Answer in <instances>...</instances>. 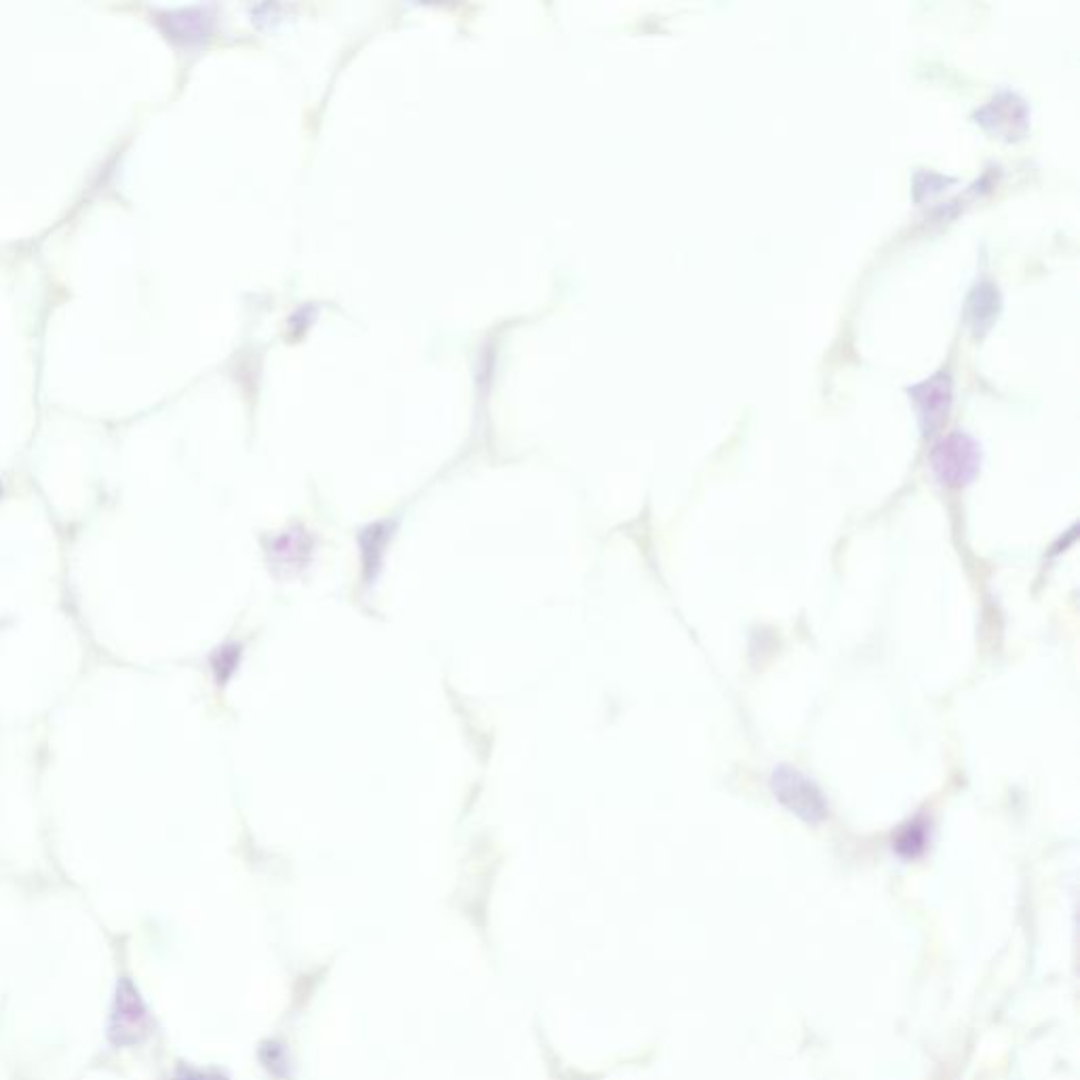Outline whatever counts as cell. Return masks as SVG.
<instances>
[{
	"label": "cell",
	"instance_id": "cell-5",
	"mask_svg": "<svg viewBox=\"0 0 1080 1080\" xmlns=\"http://www.w3.org/2000/svg\"><path fill=\"white\" fill-rule=\"evenodd\" d=\"M387 538H389V530L384 524H376L372 528H368L363 532V559H365V566L370 568H378V562H380V553L378 549L382 551L384 545H387Z\"/></svg>",
	"mask_w": 1080,
	"mask_h": 1080
},
{
	"label": "cell",
	"instance_id": "cell-6",
	"mask_svg": "<svg viewBox=\"0 0 1080 1080\" xmlns=\"http://www.w3.org/2000/svg\"><path fill=\"white\" fill-rule=\"evenodd\" d=\"M924 842H927V825H924L922 821H914V823H908L905 825L899 836H897V851L901 855H916L922 851Z\"/></svg>",
	"mask_w": 1080,
	"mask_h": 1080
},
{
	"label": "cell",
	"instance_id": "cell-4",
	"mask_svg": "<svg viewBox=\"0 0 1080 1080\" xmlns=\"http://www.w3.org/2000/svg\"><path fill=\"white\" fill-rule=\"evenodd\" d=\"M912 395L918 403L920 418L924 427H937L939 420L948 414L950 399H952V384L948 374H937L929 380H924L912 389Z\"/></svg>",
	"mask_w": 1080,
	"mask_h": 1080
},
{
	"label": "cell",
	"instance_id": "cell-8",
	"mask_svg": "<svg viewBox=\"0 0 1080 1080\" xmlns=\"http://www.w3.org/2000/svg\"><path fill=\"white\" fill-rule=\"evenodd\" d=\"M176 1080H220V1078H211V1076H205V1074H195V1072H182Z\"/></svg>",
	"mask_w": 1080,
	"mask_h": 1080
},
{
	"label": "cell",
	"instance_id": "cell-7",
	"mask_svg": "<svg viewBox=\"0 0 1080 1080\" xmlns=\"http://www.w3.org/2000/svg\"><path fill=\"white\" fill-rule=\"evenodd\" d=\"M239 657H241L239 646L218 648V652L214 654V671H216V678H218L220 684H224L230 678V673L235 671V667L239 663Z\"/></svg>",
	"mask_w": 1080,
	"mask_h": 1080
},
{
	"label": "cell",
	"instance_id": "cell-1",
	"mask_svg": "<svg viewBox=\"0 0 1080 1080\" xmlns=\"http://www.w3.org/2000/svg\"><path fill=\"white\" fill-rule=\"evenodd\" d=\"M770 789L781 806L806 823H821L827 819V798L821 789L798 768L779 766L770 777Z\"/></svg>",
	"mask_w": 1080,
	"mask_h": 1080
},
{
	"label": "cell",
	"instance_id": "cell-2",
	"mask_svg": "<svg viewBox=\"0 0 1080 1080\" xmlns=\"http://www.w3.org/2000/svg\"><path fill=\"white\" fill-rule=\"evenodd\" d=\"M931 462L943 486L960 488L969 484L979 469L977 443L964 433H950L935 446Z\"/></svg>",
	"mask_w": 1080,
	"mask_h": 1080
},
{
	"label": "cell",
	"instance_id": "cell-3",
	"mask_svg": "<svg viewBox=\"0 0 1080 1080\" xmlns=\"http://www.w3.org/2000/svg\"><path fill=\"white\" fill-rule=\"evenodd\" d=\"M150 1019L148 1011L144 1007V1000L133 986L131 979L123 977L117 986V996H114V1007L110 1017V1040L117 1047H131L138 1045L140 1040L148 1034Z\"/></svg>",
	"mask_w": 1080,
	"mask_h": 1080
}]
</instances>
